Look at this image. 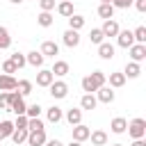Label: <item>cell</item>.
I'll return each mask as SVG.
<instances>
[{"label":"cell","mask_w":146,"mask_h":146,"mask_svg":"<svg viewBox=\"0 0 146 146\" xmlns=\"http://www.w3.org/2000/svg\"><path fill=\"white\" fill-rule=\"evenodd\" d=\"M119 23L114 21V18H110V21H105L103 23V27H100V32H103V36H116L119 34Z\"/></svg>","instance_id":"obj_10"},{"label":"cell","mask_w":146,"mask_h":146,"mask_svg":"<svg viewBox=\"0 0 146 146\" xmlns=\"http://www.w3.org/2000/svg\"><path fill=\"white\" fill-rule=\"evenodd\" d=\"M57 14H59V16H64V18L73 16V14H75V9H73V2H71V0H62V2L57 5Z\"/></svg>","instance_id":"obj_19"},{"label":"cell","mask_w":146,"mask_h":146,"mask_svg":"<svg viewBox=\"0 0 146 146\" xmlns=\"http://www.w3.org/2000/svg\"><path fill=\"white\" fill-rule=\"evenodd\" d=\"M11 46V36H9V30L5 25H0V50H7Z\"/></svg>","instance_id":"obj_28"},{"label":"cell","mask_w":146,"mask_h":146,"mask_svg":"<svg viewBox=\"0 0 146 146\" xmlns=\"http://www.w3.org/2000/svg\"><path fill=\"white\" fill-rule=\"evenodd\" d=\"M39 52H41L43 57H55V55H59V46H57L55 41H43Z\"/></svg>","instance_id":"obj_13"},{"label":"cell","mask_w":146,"mask_h":146,"mask_svg":"<svg viewBox=\"0 0 146 146\" xmlns=\"http://www.w3.org/2000/svg\"><path fill=\"white\" fill-rule=\"evenodd\" d=\"M25 116H27V119H39V116H41V105H39V103H32V105H27V110H25Z\"/></svg>","instance_id":"obj_33"},{"label":"cell","mask_w":146,"mask_h":146,"mask_svg":"<svg viewBox=\"0 0 146 146\" xmlns=\"http://www.w3.org/2000/svg\"><path fill=\"white\" fill-rule=\"evenodd\" d=\"M50 73H52V75H57V78H64V75H68V62H64V59H57V62L52 64Z\"/></svg>","instance_id":"obj_17"},{"label":"cell","mask_w":146,"mask_h":146,"mask_svg":"<svg viewBox=\"0 0 146 146\" xmlns=\"http://www.w3.org/2000/svg\"><path fill=\"white\" fill-rule=\"evenodd\" d=\"M11 132H14V123L11 121H0V141L11 137Z\"/></svg>","instance_id":"obj_31"},{"label":"cell","mask_w":146,"mask_h":146,"mask_svg":"<svg viewBox=\"0 0 146 146\" xmlns=\"http://www.w3.org/2000/svg\"><path fill=\"white\" fill-rule=\"evenodd\" d=\"M52 80H55V75L50 73V68H41L36 73V87H50Z\"/></svg>","instance_id":"obj_8"},{"label":"cell","mask_w":146,"mask_h":146,"mask_svg":"<svg viewBox=\"0 0 146 146\" xmlns=\"http://www.w3.org/2000/svg\"><path fill=\"white\" fill-rule=\"evenodd\" d=\"M25 110H27V105H25V100H23L21 96H18V98H16V100H14L11 105H9V112H14L16 116H21V114H25Z\"/></svg>","instance_id":"obj_26"},{"label":"cell","mask_w":146,"mask_h":146,"mask_svg":"<svg viewBox=\"0 0 146 146\" xmlns=\"http://www.w3.org/2000/svg\"><path fill=\"white\" fill-rule=\"evenodd\" d=\"M48 89H50V96H52L55 100H62V98L68 96V84H66L64 80H52V84H50Z\"/></svg>","instance_id":"obj_2"},{"label":"cell","mask_w":146,"mask_h":146,"mask_svg":"<svg viewBox=\"0 0 146 146\" xmlns=\"http://www.w3.org/2000/svg\"><path fill=\"white\" fill-rule=\"evenodd\" d=\"M112 7L114 9H128V7H132V0H112Z\"/></svg>","instance_id":"obj_40"},{"label":"cell","mask_w":146,"mask_h":146,"mask_svg":"<svg viewBox=\"0 0 146 146\" xmlns=\"http://www.w3.org/2000/svg\"><path fill=\"white\" fill-rule=\"evenodd\" d=\"M62 41H64L66 48H78V46H80V32H75V30H66V32L62 34Z\"/></svg>","instance_id":"obj_5"},{"label":"cell","mask_w":146,"mask_h":146,"mask_svg":"<svg viewBox=\"0 0 146 146\" xmlns=\"http://www.w3.org/2000/svg\"><path fill=\"white\" fill-rule=\"evenodd\" d=\"M9 2H11V5H21L23 0H9Z\"/></svg>","instance_id":"obj_47"},{"label":"cell","mask_w":146,"mask_h":146,"mask_svg":"<svg viewBox=\"0 0 146 146\" xmlns=\"http://www.w3.org/2000/svg\"><path fill=\"white\" fill-rule=\"evenodd\" d=\"M89 75H91V80L98 84V89H100V87L107 82V78H105V73H103V71H94V73H89Z\"/></svg>","instance_id":"obj_38"},{"label":"cell","mask_w":146,"mask_h":146,"mask_svg":"<svg viewBox=\"0 0 146 146\" xmlns=\"http://www.w3.org/2000/svg\"><path fill=\"white\" fill-rule=\"evenodd\" d=\"M39 7H41V11H52L55 9V0H39Z\"/></svg>","instance_id":"obj_42"},{"label":"cell","mask_w":146,"mask_h":146,"mask_svg":"<svg viewBox=\"0 0 146 146\" xmlns=\"http://www.w3.org/2000/svg\"><path fill=\"white\" fill-rule=\"evenodd\" d=\"M16 91H18L23 98H25V96H30V94H32V82H30V80H18Z\"/></svg>","instance_id":"obj_30"},{"label":"cell","mask_w":146,"mask_h":146,"mask_svg":"<svg viewBox=\"0 0 146 146\" xmlns=\"http://www.w3.org/2000/svg\"><path fill=\"white\" fill-rule=\"evenodd\" d=\"M112 146H123V144H112Z\"/></svg>","instance_id":"obj_50"},{"label":"cell","mask_w":146,"mask_h":146,"mask_svg":"<svg viewBox=\"0 0 146 146\" xmlns=\"http://www.w3.org/2000/svg\"><path fill=\"white\" fill-rule=\"evenodd\" d=\"M132 5L137 7V11H141V14L146 11V0H132Z\"/></svg>","instance_id":"obj_44"},{"label":"cell","mask_w":146,"mask_h":146,"mask_svg":"<svg viewBox=\"0 0 146 146\" xmlns=\"http://www.w3.org/2000/svg\"><path fill=\"white\" fill-rule=\"evenodd\" d=\"M130 146H146V141H144V139H135Z\"/></svg>","instance_id":"obj_46"},{"label":"cell","mask_w":146,"mask_h":146,"mask_svg":"<svg viewBox=\"0 0 146 146\" xmlns=\"http://www.w3.org/2000/svg\"><path fill=\"white\" fill-rule=\"evenodd\" d=\"M128 50H130V62H137L139 64V62L146 59V43H132Z\"/></svg>","instance_id":"obj_3"},{"label":"cell","mask_w":146,"mask_h":146,"mask_svg":"<svg viewBox=\"0 0 146 146\" xmlns=\"http://www.w3.org/2000/svg\"><path fill=\"white\" fill-rule=\"evenodd\" d=\"M46 116H48V121H50V123H59V121L64 119V112H62V107H57V105H52V107H48V112H46Z\"/></svg>","instance_id":"obj_22"},{"label":"cell","mask_w":146,"mask_h":146,"mask_svg":"<svg viewBox=\"0 0 146 146\" xmlns=\"http://www.w3.org/2000/svg\"><path fill=\"white\" fill-rule=\"evenodd\" d=\"M125 128H128V121H125L123 116H114V119H112V123H110V130H112L114 135H123V132H125Z\"/></svg>","instance_id":"obj_15"},{"label":"cell","mask_w":146,"mask_h":146,"mask_svg":"<svg viewBox=\"0 0 146 146\" xmlns=\"http://www.w3.org/2000/svg\"><path fill=\"white\" fill-rule=\"evenodd\" d=\"M68 146H82V144H80V141H71Z\"/></svg>","instance_id":"obj_49"},{"label":"cell","mask_w":146,"mask_h":146,"mask_svg":"<svg viewBox=\"0 0 146 146\" xmlns=\"http://www.w3.org/2000/svg\"><path fill=\"white\" fill-rule=\"evenodd\" d=\"M46 146H64V144H62L59 139H48V141H46Z\"/></svg>","instance_id":"obj_45"},{"label":"cell","mask_w":146,"mask_h":146,"mask_svg":"<svg viewBox=\"0 0 146 146\" xmlns=\"http://www.w3.org/2000/svg\"><path fill=\"white\" fill-rule=\"evenodd\" d=\"M84 27V16H80V14H73V16H68V30H75V32H80Z\"/></svg>","instance_id":"obj_24"},{"label":"cell","mask_w":146,"mask_h":146,"mask_svg":"<svg viewBox=\"0 0 146 146\" xmlns=\"http://www.w3.org/2000/svg\"><path fill=\"white\" fill-rule=\"evenodd\" d=\"M48 139H46V130H34V132H27V146H43Z\"/></svg>","instance_id":"obj_6"},{"label":"cell","mask_w":146,"mask_h":146,"mask_svg":"<svg viewBox=\"0 0 146 146\" xmlns=\"http://www.w3.org/2000/svg\"><path fill=\"white\" fill-rule=\"evenodd\" d=\"M139 73H141V66H139L137 62H128V64H125V68H123V75H125V78H130V80L139 78Z\"/></svg>","instance_id":"obj_20"},{"label":"cell","mask_w":146,"mask_h":146,"mask_svg":"<svg viewBox=\"0 0 146 146\" xmlns=\"http://www.w3.org/2000/svg\"><path fill=\"white\" fill-rule=\"evenodd\" d=\"M27 132H30V130H25V128H14V132H11V141H14L16 146L25 144V141H27Z\"/></svg>","instance_id":"obj_23"},{"label":"cell","mask_w":146,"mask_h":146,"mask_svg":"<svg viewBox=\"0 0 146 146\" xmlns=\"http://www.w3.org/2000/svg\"><path fill=\"white\" fill-rule=\"evenodd\" d=\"M114 52H116V48H114L110 41H103V43L98 46V57H100V59H112Z\"/></svg>","instance_id":"obj_14"},{"label":"cell","mask_w":146,"mask_h":146,"mask_svg":"<svg viewBox=\"0 0 146 146\" xmlns=\"http://www.w3.org/2000/svg\"><path fill=\"white\" fill-rule=\"evenodd\" d=\"M89 139H91V146H107V132L105 130L89 132Z\"/></svg>","instance_id":"obj_16"},{"label":"cell","mask_w":146,"mask_h":146,"mask_svg":"<svg viewBox=\"0 0 146 146\" xmlns=\"http://www.w3.org/2000/svg\"><path fill=\"white\" fill-rule=\"evenodd\" d=\"M16 84H18V80H16L14 75H5V73H0V91H14Z\"/></svg>","instance_id":"obj_12"},{"label":"cell","mask_w":146,"mask_h":146,"mask_svg":"<svg viewBox=\"0 0 146 146\" xmlns=\"http://www.w3.org/2000/svg\"><path fill=\"white\" fill-rule=\"evenodd\" d=\"M89 125H84V123H78V125H73V141H84V139H89Z\"/></svg>","instance_id":"obj_9"},{"label":"cell","mask_w":146,"mask_h":146,"mask_svg":"<svg viewBox=\"0 0 146 146\" xmlns=\"http://www.w3.org/2000/svg\"><path fill=\"white\" fill-rule=\"evenodd\" d=\"M116 43L121 46V48H130L132 43H135V39H132V32L130 30H119V34H116Z\"/></svg>","instance_id":"obj_7"},{"label":"cell","mask_w":146,"mask_h":146,"mask_svg":"<svg viewBox=\"0 0 146 146\" xmlns=\"http://www.w3.org/2000/svg\"><path fill=\"white\" fill-rule=\"evenodd\" d=\"M125 130H128V135H130L132 139H144V137H146V121H144V119H132Z\"/></svg>","instance_id":"obj_1"},{"label":"cell","mask_w":146,"mask_h":146,"mask_svg":"<svg viewBox=\"0 0 146 146\" xmlns=\"http://www.w3.org/2000/svg\"><path fill=\"white\" fill-rule=\"evenodd\" d=\"M125 75L121 73V71H114V73H110V78H107V82H110V87L112 89H119V87H123L125 84Z\"/></svg>","instance_id":"obj_18"},{"label":"cell","mask_w":146,"mask_h":146,"mask_svg":"<svg viewBox=\"0 0 146 146\" xmlns=\"http://www.w3.org/2000/svg\"><path fill=\"white\" fill-rule=\"evenodd\" d=\"M9 59L14 62V66H16V68H23V66L27 64V62H25V55H23V52H11V55H9Z\"/></svg>","instance_id":"obj_36"},{"label":"cell","mask_w":146,"mask_h":146,"mask_svg":"<svg viewBox=\"0 0 146 146\" xmlns=\"http://www.w3.org/2000/svg\"><path fill=\"white\" fill-rule=\"evenodd\" d=\"M98 16L105 18V21L114 18V7H112V5H98Z\"/></svg>","instance_id":"obj_32"},{"label":"cell","mask_w":146,"mask_h":146,"mask_svg":"<svg viewBox=\"0 0 146 146\" xmlns=\"http://www.w3.org/2000/svg\"><path fill=\"white\" fill-rule=\"evenodd\" d=\"M132 39H135V43H146V27L139 25L137 30H132Z\"/></svg>","instance_id":"obj_34"},{"label":"cell","mask_w":146,"mask_h":146,"mask_svg":"<svg viewBox=\"0 0 146 146\" xmlns=\"http://www.w3.org/2000/svg\"><path fill=\"white\" fill-rule=\"evenodd\" d=\"M89 41H91V43H96V46H100V43L105 41V36H103L100 27H94V30L89 32Z\"/></svg>","instance_id":"obj_35"},{"label":"cell","mask_w":146,"mask_h":146,"mask_svg":"<svg viewBox=\"0 0 146 146\" xmlns=\"http://www.w3.org/2000/svg\"><path fill=\"white\" fill-rule=\"evenodd\" d=\"M27 130L34 132V130H46V128H43V121L41 119H30L27 121Z\"/></svg>","instance_id":"obj_39"},{"label":"cell","mask_w":146,"mask_h":146,"mask_svg":"<svg viewBox=\"0 0 146 146\" xmlns=\"http://www.w3.org/2000/svg\"><path fill=\"white\" fill-rule=\"evenodd\" d=\"M55 2H57V0H55ZM59 2H62V0H59Z\"/></svg>","instance_id":"obj_51"},{"label":"cell","mask_w":146,"mask_h":146,"mask_svg":"<svg viewBox=\"0 0 146 146\" xmlns=\"http://www.w3.org/2000/svg\"><path fill=\"white\" fill-rule=\"evenodd\" d=\"M96 105H98V100H96V96L94 94H84L82 98H80V110H96Z\"/></svg>","instance_id":"obj_21"},{"label":"cell","mask_w":146,"mask_h":146,"mask_svg":"<svg viewBox=\"0 0 146 146\" xmlns=\"http://www.w3.org/2000/svg\"><path fill=\"white\" fill-rule=\"evenodd\" d=\"M0 71H2V73H5V75H11V73H16V71H18V68H16V66H14V62H11V59H5V62H2V64H0Z\"/></svg>","instance_id":"obj_37"},{"label":"cell","mask_w":146,"mask_h":146,"mask_svg":"<svg viewBox=\"0 0 146 146\" xmlns=\"http://www.w3.org/2000/svg\"><path fill=\"white\" fill-rule=\"evenodd\" d=\"M36 23H39L41 27H50V25L55 23V18H52V14H50V11H41V14L36 16Z\"/></svg>","instance_id":"obj_29"},{"label":"cell","mask_w":146,"mask_h":146,"mask_svg":"<svg viewBox=\"0 0 146 146\" xmlns=\"http://www.w3.org/2000/svg\"><path fill=\"white\" fill-rule=\"evenodd\" d=\"M43 59H46V57H43L39 50H30V52L25 55V62H27L30 66H34V68H41V66H43Z\"/></svg>","instance_id":"obj_11"},{"label":"cell","mask_w":146,"mask_h":146,"mask_svg":"<svg viewBox=\"0 0 146 146\" xmlns=\"http://www.w3.org/2000/svg\"><path fill=\"white\" fill-rule=\"evenodd\" d=\"M82 91H84V94H96V91H98V84L91 80V75H84V78H82Z\"/></svg>","instance_id":"obj_27"},{"label":"cell","mask_w":146,"mask_h":146,"mask_svg":"<svg viewBox=\"0 0 146 146\" xmlns=\"http://www.w3.org/2000/svg\"><path fill=\"white\" fill-rule=\"evenodd\" d=\"M100 5H112V0H100Z\"/></svg>","instance_id":"obj_48"},{"label":"cell","mask_w":146,"mask_h":146,"mask_svg":"<svg viewBox=\"0 0 146 146\" xmlns=\"http://www.w3.org/2000/svg\"><path fill=\"white\" fill-rule=\"evenodd\" d=\"M66 121H68L71 125H78V123H82V110H78V107H71V110L66 112Z\"/></svg>","instance_id":"obj_25"},{"label":"cell","mask_w":146,"mask_h":146,"mask_svg":"<svg viewBox=\"0 0 146 146\" xmlns=\"http://www.w3.org/2000/svg\"><path fill=\"white\" fill-rule=\"evenodd\" d=\"M0 110L9 112V100H7V91H0Z\"/></svg>","instance_id":"obj_43"},{"label":"cell","mask_w":146,"mask_h":146,"mask_svg":"<svg viewBox=\"0 0 146 146\" xmlns=\"http://www.w3.org/2000/svg\"><path fill=\"white\" fill-rule=\"evenodd\" d=\"M96 100H98V103H105V105L114 103V89L107 87V84H103V87L96 91Z\"/></svg>","instance_id":"obj_4"},{"label":"cell","mask_w":146,"mask_h":146,"mask_svg":"<svg viewBox=\"0 0 146 146\" xmlns=\"http://www.w3.org/2000/svg\"><path fill=\"white\" fill-rule=\"evenodd\" d=\"M27 121H30V119H27L25 114H21V116H16V121H14V128H25V130H27Z\"/></svg>","instance_id":"obj_41"}]
</instances>
